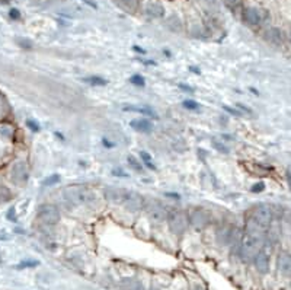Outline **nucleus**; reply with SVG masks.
Instances as JSON below:
<instances>
[{
	"label": "nucleus",
	"instance_id": "1",
	"mask_svg": "<svg viewBox=\"0 0 291 290\" xmlns=\"http://www.w3.org/2000/svg\"><path fill=\"white\" fill-rule=\"evenodd\" d=\"M63 195L73 206H80V204H89L95 200V194L91 188L85 185H69L64 188Z\"/></svg>",
	"mask_w": 291,
	"mask_h": 290
},
{
	"label": "nucleus",
	"instance_id": "2",
	"mask_svg": "<svg viewBox=\"0 0 291 290\" xmlns=\"http://www.w3.org/2000/svg\"><path fill=\"white\" fill-rule=\"evenodd\" d=\"M166 219H168V225H169V229L172 233H175V235H182V233L187 232L189 222H188V214L185 212L175 210V212L169 213Z\"/></svg>",
	"mask_w": 291,
	"mask_h": 290
},
{
	"label": "nucleus",
	"instance_id": "3",
	"mask_svg": "<svg viewBox=\"0 0 291 290\" xmlns=\"http://www.w3.org/2000/svg\"><path fill=\"white\" fill-rule=\"evenodd\" d=\"M188 222L192 228L201 231V229L207 228L208 223L211 222V214L204 209H194L188 214Z\"/></svg>",
	"mask_w": 291,
	"mask_h": 290
},
{
	"label": "nucleus",
	"instance_id": "4",
	"mask_svg": "<svg viewBox=\"0 0 291 290\" xmlns=\"http://www.w3.org/2000/svg\"><path fill=\"white\" fill-rule=\"evenodd\" d=\"M10 178L16 185H25L29 180V166L27 162L19 161L13 164L12 171H10Z\"/></svg>",
	"mask_w": 291,
	"mask_h": 290
},
{
	"label": "nucleus",
	"instance_id": "5",
	"mask_svg": "<svg viewBox=\"0 0 291 290\" xmlns=\"http://www.w3.org/2000/svg\"><path fill=\"white\" fill-rule=\"evenodd\" d=\"M38 217L39 220L47 225H57L60 222V212L56 206H51V204H42L39 209H38Z\"/></svg>",
	"mask_w": 291,
	"mask_h": 290
},
{
	"label": "nucleus",
	"instance_id": "6",
	"mask_svg": "<svg viewBox=\"0 0 291 290\" xmlns=\"http://www.w3.org/2000/svg\"><path fill=\"white\" fill-rule=\"evenodd\" d=\"M254 219L255 222L258 223V225H261L262 228L271 226V223H273L274 219L273 209H271L268 204H259V206H256Z\"/></svg>",
	"mask_w": 291,
	"mask_h": 290
},
{
	"label": "nucleus",
	"instance_id": "7",
	"mask_svg": "<svg viewBox=\"0 0 291 290\" xmlns=\"http://www.w3.org/2000/svg\"><path fill=\"white\" fill-rule=\"evenodd\" d=\"M144 203H146V200L141 197L140 194L136 193V191H127L121 204L130 212H139L144 207Z\"/></svg>",
	"mask_w": 291,
	"mask_h": 290
},
{
	"label": "nucleus",
	"instance_id": "8",
	"mask_svg": "<svg viewBox=\"0 0 291 290\" xmlns=\"http://www.w3.org/2000/svg\"><path fill=\"white\" fill-rule=\"evenodd\" d=\"M144 207H146V212H147L149 217H150L153 222H163V220L168 217L166 209H165L159 202H156V200L144 203Z\"/></svg>",
	"mask_w": 291,
	"mask_h": 290
},
{
	"label": "nucleus",
	"instance_id": "9",
	"mask_svg": "<svg viewBox=\"0 0 291 290\" xmlns=\"http://www.w3.org/2000/svg\"><path fill=\"white\" fill-rule=\"evenodd\" d=\"M265 39L268 41V42H271L273 46H278V47H281L285 44V41H287V37H285V32L282 31L281 28H270L266 29V32H265Z\"/></svg>",
	"mask_w": 291,
	"mask_h": 290
},
{
	"label": "nucleus",
	"instance_id": "10",
	"mask_svg": "<svg viewBox=\"0 0 291 290\" xmlns=\"http://www.w3.org/2000/svg\"><path fill=\"white\" fill-rule=\"evenodd\" d=\"M263 18H265V13L263 10L258 9V8H246L243 12V19L246 24L256 27V25H261L262 24Z\"/></svg>",
	"mask_w": 291,
	"mask_h": 290
},
{
	"label": "nucleus",
	"instance_id": "11",
	"mask_svg": "<svg viewBox=\"0 0 291 290\" xmlns=\"http://www.w3.org/2000/svg\"><path fill=\"white\" fill-rule=\"evenodd\" d=\"M254 264H255V269L258 270V273H261V274H266L268 271H270V257H268V254L265 251H258V254L255 255L254 258Z\"/></svg>",
	"mask_w": 291,
	"mask_h": 290
},
{
	"label": "nucleus",
	"instance_id": "12",
	"mask_svg": "<svg viewBox=\"0 0 291 290\" xmlns=\"http://www.w3.org/2000/svg\"><path fill=\"white\" fill-rule=\"evenodd\" d=\"M105 198L108 202H111L114 204H121L122 200H124V195L127 193V190L124 188H117V187H108L105 188Z\"/></svg>",
	"mask_w": 291,
	"mask_h": 290
},
{
	"label": "nucleus",
	"instance_id": "13",
	"mask_svg": "<svg viewBox=\"0 0 291 290\" xmlns=\"http://www.w3.org/2000/svg\"><path fill=\"white\" fill-rule=\"evenodd\" d=\"M277 267H278V271L281 273L282 276H290L291 257L288 252L284 251L278 255V260H277Z\"/></svg>",
	"mask_w": 291,
	"mask_h": 290
},
{
	"label": "nucleus",
	"instance_id": "14",
	"mask_svg": "<svg viewBox=\"0 0 291 290\" xmlns=\"http://www.w3.org/2000/svg\"><path fill=\"white\" fill-rule=\"evenodd\" d=\"M130 127L134 128L136 131H140V133H149L153 128V124L146 118H136V120L130 121Z\"/></svg>",
	"mask_w": 291,
	"mask_h": 290
},
{
	"label": "nucleus",
	"instance_id": "15",
	"mask_svg": "<svg viewBox=\"0 0 291 290\" xmlns=\"http://www.w3.org/2000/svg\"><path fill=\"white\" fill-rule=\"evenodd\" d=\"M146 15L150 18H163L165 16V8L159 3H150L146 6Z\"/></svg>",
	"mask_w": 291,
	"mask_h": 290
},
{
	"label": "nucleus",
	"instance_id": "16",
	"mask_svg": "<svg viewBox=\"0 0 291 290\" xmlns=\"http://www.w3.org/2000/svg\"><path fill=\"white\" fill-rule=\"evenodd\" d=\"M122 109H124L125 113H139V114H143V116H149V117H153V118H156L154 111H153L151 108H149V106L127 105V106H122Z\"/></svg>",
	"mask_w": 291,
	"mask_h": 290
},
{
	"label": "nucleus",
	"instance_id": "17",
	"mask_svg": "<svg viewBox=\"0 0 291 290\" xmlns=\"http://www.w3.org/2000/svg\"><path fill=\"white\" fill-rule=\"evenodd\" d=\"M120 287L121 290H143V284L137 279L128 277V279H122Z\"/></svg>",
	"mask_w": 291,
	"mask_h": 290
},
{
	"label": "nucleus",
	"instance_id": "18",
	"mask_svg": "<svg viewBox=\"0 0 291 290\" xmlns=\"http://www.w3.org/2000/svg\"><path fill=\"white\" fill-rule=\"evenodd\" d=\"M166 25H168V28L172 29L173 32H179V31H182V22L179 19L178 16H170L169 19L166 20Z\"/></svg>",
	"mask_w": 291,
	"mask_h": 290
},
{
	"label": "nucleus",
	"instance_id": "19",
	"mask_svg": "<svg viewBox=\"0 0 291 290\" xmlns=\"http://www.w3.org/2000/svg\"><path fill=\"white\" fill-rule=\"evenodd\" d=\"M120 2H121L122 6L125 8V10H128L131 13H134L139 8V0H120Z\"/></svg>",
	"mask_w": 291,
	"mask_h": 290
},
{
	"label": "nucleus",
	"instance_id": "20",
	"mask_svg": "<svg viewBox=\"0 0 291 290\" xmlns=\"http://www.w3.org/2000/svg\"><path fill=\"white\" fill-rule=\"evenodd\" d=\"M87 83H91V85H94V86H105L108 82L105 80L103 78H101V76H92V78H87L85 79Z\"/></svg>",
	"mask_w": 291,
	"mask_h": 290
},
{
	"label": "nucleus",
	"instance_id": "21",
	"mask_svg": "<svg viewBox=\"0 0 291 290\" xmlns=\"http://www.w3.org/2000/svg\"><path fill=\"white\" fill-rule=\"evenodd\" d=\"M127 162L130 165V168H132L134 171H137V172H141V171H143V166H141V164L139 162V159H136L132 155L127 158Z\"/></svg>",
	"mask_w": 291,
	"mask_h": 290
},
{
	"label": "nucleus",
	"instance_id": "22",
	"mask_svg": "<svg viewBox=\"0 0 291 290\" xmlns=\"http://www.w3.org/2000/svg\"><path fill=\"white\" fill-rule=\"evenodd\" d=\"M57 183H60V175H58V174L50 175L48 178H46V180H44V185H47V187H51V185H56Z\"/></svg>",
	"mask_w": 291,
	"mask_h": 290
},
{
	"label": "nucleus",
	"instance_id": "23",
	"mask_svg": "<svg viewBox=\"0 0 291 290\" xmlns=\"http://www.w3.org/2000/svg\"><path fill=\"white\" fill-rule=\"evenodd\" d=\"M182 105L185 106L187 109H191V111H197L199 109V104H197L195 101H192V99H187V101H184V104Z\"/></svg>",
	"mask_w": 291,
	"mask_h": 290
},
{
	"label": "nucleus",
	"instance_id": "24",
	"mask_svg": "<svg viewBox=\"0 0 291 290\" xmlns=\"http://www.w3.org/2000/svg\"><path fill=\"white\" fill-rule=\"evenodd\" d=\"M130 82H131L132 85H136V86H144L146 85L144 79L141 78L140 75H134L132 78H130Z\"/></svg>",
	"mask_w": 291,
	"mask_h": 290
},
{
	"label": "nucleus",
	"instance_id": "25",
	"mask_svg": "<svg viewBox=\"0 0 291 290\" xmlns=\"http://www.w3.org/2000/svg\"><path fill=\"white\" fill-rule=\"evenodd\" d=\"M140 156H141V159L146 162V165H147L150 169H154V165L151 164V156L149 155L147 152H144V150H143V152H140Z\"/></svg>",
	"mask_w": 291,
	"mask_h": 290
},
{
	"label": "nucleus",
	"instance_id": "26",
	"mask_svg": "<svg viewBox=\"0 0 291 290\" xmlns=\"http://www.w3.org/2000/svg\"><path fill=\"white\" fill-rule=\"evenodd\" d=\"M263 190H265V184L263 183H258V184H255L252 188H251V191L254 194H259L262 193Z\"/></svg>",
	"mask_w": 291,
	"mask_h": 290
},
{
	"label": "nucleus",
	"instance_id": "27",
	"mask_svg": "<svg viewBox=\"0 0 291 290\" xmlns=\"http://www.w3.org/2000/svg\"><path fill=\"white\" fill-rule=\"evenodd\" d=\"M39 262L38 261H24L18 265V269H28V267H37Z\"/></svg>",
	"mask_w": 291,
	"mask_h": 290
},
{
	"label": "nucleus",
	"instance_id": "28",
	"mask_svg": "<svg viewBox=\"0 0 291 290\" xmlns=\"http://www.w3.org/2000/svg\"><path fill=\"white\" fill-rule=\"evenodd\" d=\"M9 16L12 18V19H15V20L20 19V12H19L18 9H10Z\"/></svg>",
	"mask_w": 291,
	"mask_h": 290
},
{
	"label": "nucleus",
	"instance_id": "29",
	"mask_svg": "<svg viewBox=\"0 0 291 290\" xmlns=\"http://www.w3.org/2000/svg\"><path fill=\"white\" fill-rule=\"evenodd\" d=\"M213 143H214V146H216L217 150H220V152H225V153H229V149H227L225 145H220L217 140H213Z\"/></svg>",
	"mask_w": 291,
	"mask_h": 290
},
{
	"label": "nucleus",
	"instance_id": "30",
	"mask_svg": "<svg viewBox=\"0 0 291 290\" xmlns=\"http://www.w3.org/2000/svg\"><path fill=\"white\" fill-rule=\"evenodd\" d=\"M27 126H28L32 131H38V130H39V126H38L35 121H32V120H28V121H27Z\"/></svg>",
	"mask_w": 291,
	"mask_h": 290
},
{
	"label": "nucleus",
	"instance_id": "31",
	"mask_svg": "<svg viewBox=\"0 0 291 290\" xmlns=\"http://www.w3.org/2000/svg\"><path fill=\"white\" fill-rule=\"evenodd\" d=\"M8 219H9L10 222H16V214H15V209L13 207H10L9 212H8Z\"/></svg>",
	"mask_w": 291,
	"mask_h": 290
},
{
	"label": "nucleus",
	"instance_id": "32",
	"mask_svg": "<svg viewBox=\"0 0 291 290\" xmlns=\"http://www.w3.org/2000/svg\"><path fill=\"white\" fill-rule=\"evenodd\" d=\"M19 41V46H20V47H27V49H31V47H32V44H31V41H29V39H18Z\"/></svg>",
	"mask_w": 291,
	"mask_h": 290
},
{
	"label": "nucleus",
	"instance_id": "33",
	"mask_svg": "<svg viewBox=\"0 0 291 290\" xmlns=\"http://www.w3.org/2000/svg\"><path fill=\"white\" fill-rule=\"evenodd\" d=\"M225 108V111H227V113H230V114H233V116H240V113L237 111V109H233V108H230V106H223Z\"/></svg>",
	"mask_w": 291,
	"mask_h": 290
},
{
	"label": "nucleus",
	"instance_id": "34",
	"mask_svg": "<svg viewBox=\"0 0 291 290\" xmlns=\"http://www.w3.org/2000/svg\"><path fill=\"white\" fill-rule=\"evenodd\" d=\"M102 142H103V145H105V146H108V147H114V143H111L109 140H106V139H103Z\"/></svg>",
	"mask_w": 291,
	"mask_h": 290
},
{
	"label": "nucleus",
	"instance_id": "35",
	"mask_svg": "<svg viewBox=\"0 0 291 290\" xmlns=\"http://www.w3.org/2000/svg\"><path fill=\"white\" fill-rule=\"evenodd\" d=\"M166 195H168V197H172V198H176V200L179 198L178 194H175V193H166Z\"/></svg>",
	"mask_w": 291,
	"mask_h": 290
},
{
	"label": "nucleus",
	"instance_id": "36",
	"mask_svg": "<svg viewBox=\"0 0 291 290\" xmlns=\"http://www.w3.org/2000/svg\"><path fill=\"white\" fill-rule=\"evenodd\" d=\"M179 87H182V89H184V91H192V89H191V87L187 86V85H182V83H181V85H179Z\"/></svg>",
	"mask_w": 291,
	"mask_h": 290
},
{
	"label": "nucleus",
	"instance_id": "37",
	"mask_svg": "<svg viewBox=\"0 0 291 290\" xmlns=\"http://www.w3.org/2000/svg\"><path fill=\"white\" fill-rule=\"evenodd\" d=\"M226 2H227L229 5H235V3H236V2H237V0H226Z\"/></svg>",
	"mask_w": 291,
	"mask_h": 290
},
{
	"label": "nucleus",
	"instance_id": "38",
	"mask_svg": "<svg viewBox=\"0 0 291 290\" xmlns=\"http://www.w3.org/2000/svg\"><path fill=\"white\" fill-rule=\"evenodd\" d=\"M287 181L290 183V169H287Z\"/></svg>",
	"mask_w": 291,
	"mask_h": 290
},
{
	"label": "nucleus",
	"instance_id": "39",
	"mask_svg": "<svg viewBox=\"0 0 291 290\" xmlns=\"http://www.w3.org/2000/svg\"><path fill=\"white\" fill-rule=\"evenodd\" d=\"M192 290H204V289H203V287H199V286H195Z\"/></svg>",
	"mask_w": 291,
	"mask_h": 290
},
{
	"label": "nucleus",
	"instance_id": "40",
	"mask_svg": "<svg viewBox=\"0 0 291 290\" xmlns=\"http://www.w3.org/2000/svg\"><path fill=\"white\" fill-rule=\"evenodd\" d=\"M151 290H156V289H151Z\"/></svg>",
	"mask_w": 291,
	"mask_h": 290
}]
</instances>
